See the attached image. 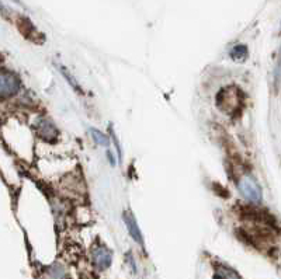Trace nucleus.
Returning <instances> with one entry per match:
<instances>
[{"label": "nucleus", "mask_w": 281, "mask_h": 279, "mask_svg": "<svg viewBox=\"0 0 281 279\" xmlns=\"http://www.w3.org/2000/svg\"><path fill=\"white\" fill-rule=\"evenodd\" d=\"M90 134H92L93 140H94L97 145H100V146L110 145V139H108V136L107 135H104L103 132H100V131H97V129L92 128L90 129Z\"/></svg>", "instance_id": "6e6552de"}, {"label": "nucleus", "mask_w": 281, "mask_h": 279, "mask_svg": "<svg viewBox=\"0 0 281 279\" xmlns=\"http://www.w3.org/2000/svg\"><path fill=\"white\" fill-rule=\"evenodd\" d=\"M123 218H124L125 225H127V227H128V231H130L131 237H132V239H134V240H135V242L138 243L139 246H144L142 233H140L139 226H138V223H136L134 213H132V212H130V210H125Z\"/></svg>", "instance_id": "20e7f679"}, {"label": "nucleus", "mask_w": 281, "mask_h": 279, "mask_svg": "<svg viewBox=\"0 0 281 279\" xmlns=\"http://www.w3.org/2000/svg\"><path fill=\"white\" fill-rule=\"evenodd\" d=\"M231 58L236 62H244L248 58V48L245 45H236L231 51Z\"/></svg>", "instance_id": "423d86ee"}, {"label": "nucleus", "mask_w": 281, "mask_h": 279, "mask_svg": "<svg viewBox=\"0 0 281 279\" xmlns=\"http://www.w3.org/2000/svg\"><path fill=\"white\" fill-rule=\"evenodd\" d=\"M20 79L16 75H13L10 72H3L2 77H0V93L3 98H9V97L14 96L18 90H20Z\"/></svg>", "instance_id": "f03ea898"}, {"label": "nucleus", "mask_w": 281, "mask_h": 279, "mask_svg": "<svg viewBox=\"0 0 281 279\" xmlns=\"http://www.w3.org/2000/svg\"><path fill=\"white\" fill-rule=\"evenodd\" d=\"M38 131L45 140H54L56 136V129L54 128V125L51 124L49 121H41V124L38 126Z\"/></svg>", "instance_id": "39448f33"}, {"label": "nucleus", "mask_w": 281, "mask_h": 279, "mask_svg": "<svg viewBox=\"0 0 281 279\" xmlns=\"http://www.w3.org/2000/svg\"><path fill=\"white\" fill-rule=\"evenodd\" d=\"M215 279H239V276L231 268H227L225 265H219L216 268Z\"/></svg>", "instance_id": "0eeeda50"}, {"label": "nucleus", "mask_w": 281, "mask_h": 279, "mask_svg": "<svg viewBox=\"0 0 281 279\" xmlns=\"http://www.w3.org/2000/svg\"><path fill=\"white\" fill-rule=\"evenodd\" d=\"M281 77V51L280 55H278V62H277V68H276V80H278Z\"/></svg>", "instance_id": "1a4fd4ad"}, {"label": "nucleus", "mask_w": 281, "mask_h": 279, "mask_svg": "<svg viewBox=\"0 0 281 279\" xmlns=\"http://www.w3.org/2000/svg\"><path fill=\"white\" fill-rule=\"evenodd\" d=\"M113 261V252L104 246H98L93 250V263L100 271L107 269Z\"/></svg>", "instance_id": "7ed1b4c3"}, {"label": "nucleus", "mask_w": 281, "mask_h": 279, "mask_svg": "<svg viewBox=\"0 0 281 279\" xmlns=\"http://www.w3.org/2000/svg\"><path fill=\"white\" fill-rule=\"evenodd\" d=\"M238 188L245 199L249 202L257 204L262 201V188L250 174H244L238 180Z\"/></svg>", "instance_id": "f257e3e1"}]
</instances>
